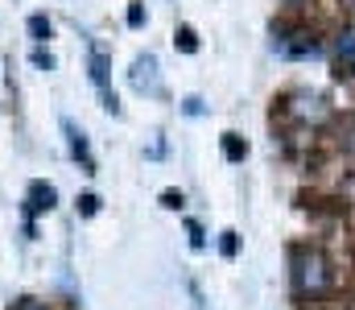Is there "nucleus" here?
<instances>
[{
	"label": "nucleus",
	"mask_w": 355,
	"mask_h": 310,
	"mask_svg": "<svg viewBox=\"0 0 355 310\" xmlns=\"http://www.w3.org/2000/svg\"><path fill=\"white\" fill-rule=\"evenodd\" d=\"M33 67H46V71H50V67H54V58H50L46 50H33Z\"/></svg>",
	"instance_id": "obj_16"
},
{
	"label": "nucleus",
	"mask_w": 355,
	"mask_h": 310,
	"mask_svg": "<svg viewBox=\"0 0 355 310\" xmlns=\"http://www.w3.org/2000/svg\"><path fill=\"white\" fill-rule=\"evenodd\" d=\"M335 286V269L322 248H297L293 252V290L302 298H322Z\"/></svg>",
	"instance_id": "obj_1"
},
{
	"label": "nucleus",
	"mask_w": 355,
	"mask_h": 310,
	"mask_svg": "<svg viewBox=\"0 0 355 310\" xmlns=\"http://www.w3.org/2000/svg\"><path fill=\"white\" fill-rule=\"evenodd\" d=\"M223 157H227V162H244V157H248V145H244L236 132H227V137H223Z\"/></svg>",
	"instance_id": "obj_8"
},
{
	"label": "nucleus",
	"mask_w": 355,
	"mask_h": 310,
	"mask_svg": "<svg viewBox=\"0 0 355 310\" xmlns=\"http://www.w3.org/2000/svg\"><path fill=\"white\" fill-rule=\"evenodd\" d=\"M79 211H83V215H95V211H99V199H95V195H83V199H79Z\"/></svg>",
	"instance_id": "obj_14"
},
{
	"label": "nucleus",
	"mask_w": 355,
	"mask_h": 310,
	"mask_svg": "<svg viewBox=\"0 0 355 310\" xmlns=\"http://www.w3.org/2000/svg\"><path fill=\"white\" fill-rule=\"evenodd\" d=\"M277 54H285V58H314L322 46L314 42V33H306V29H277Z\"/></svg>",
	"instance_id": "obj_2"
},
{
	"label": "nucleus",
	"mask_w": 355,
	"mask_h": 310,
	"mask_svg": "<svg viewBox=\"0 0 355 310\" xmlns=\"http://www.w3.org/2000/svg\"><path fill=\"white\" fill-rule=\"evenodd\" d=\"M91 79H95V87H99V96H103V107L116 116V112H120V100H116V92L107 87V58H103L99 50H91Z\"/></svg>",
	"instance_id": "obj_4"
},
{
	"label": "nucleus",
	"mask_w": 355,
	"mask_h": 310,
	"mask_svg": "<svg viewBox=\"0 0 355 310\" xmlns=\"http://www.w3.org/2000/svg\"><path fill=\"white\" fill-rule=\"evenodd\" d=\"M62 132H67V141H71V153H75V162H83V170H91V153H87V137H83V128L67 116L62 120Z\"/></svg>",
	"instance_id": "obj_6"
},
{
	"label": "nucleus",
	"mask_w": 355,
	"mask_h": 310,
	"mask_svg": "<svg viewBox=\"0 0 355 310\" xmlns=\"http://www.w3.org/2000/svg\"><path fill=\"white\" fill-rule=\"evenodd\" d=\"M174 42H178V50H182V54H194V50H198V37H194V29H190V25H178Z\"/></svg>",
	"instance_id": "obj_9"
},
{
	"label": "nucleus",
	"mask_w": 355,
	"mask_h": 310,
	"mask_svg": "<svg viewBox=\"0 0 355 310\" xmlns=\"http://www.w3.org/2000/svg\"><path fill=\"white\" fill-rule=\"evenodd\" d=\"M128 79H132V87H137L141 96H157V92H162V79H157V58H153V54L137 58V62H132V71H128Z\"/></svg>",
	"instance_id": "obj_3"
},
{
	"label": "nucleus",
	"mask_w": 355,
	"mask_h": 310,
	"mask_svg": "<svg viewBox=\"0 0 355 310\" xmlns=\"http://www.w3.org/2000/svg\"><path fill=\"white\" fill-rule=\"evenodd\" d=\"M162 203H166V207H174V211H178V207L186 203V199H182V191H166V195H162Z\"/></svg>",
	"instance_id": "obj_15"
},
{
	"label": "nucleus",
	"mask_w": 355,
	"mask_h": 310,
	"mask_svg": "<svg viewBox=\"0 0 355 310\" xmlns=\"http://www.w3.org/2000/svg\"><path fill=\"white\" fill-rule=\"evenodd\" d=\"M128 25H132V29L145 25V4H128Z\"/></svg>",
	"instance_id": "obj_11"
},
{
	"label": "nucleus",
	"mask_w": 355,
	"mask_h": 310,
	"mask_svg": "<svg viewBox=\"0 0 355 310\" xmlns=\"http://www.w3.org/2000/svg\"><path fill=\"white\" fill-rule=\"evenodd\" d=\"M12 310H46V307H42V302H33V298H21Z\"/></svg>",
	"instance_id": "obj_17"
},
{
	"label": "nucleus",
	"mask_w": 355,
	"mask_h": 310,
	"mask_svg": "<svg viewBox=\"0 0 355 310\" xmlns=\"http://www.w3.org/2000/svg\"><path fill=\"white\" fill-rule=\"evenodd\" d=\"M186 232H190V244H194V248H202V244H207V236H202V227H198L194 219L186 223Z\"/></svg>",
	"instance_id": "obj_12"
},
{
	"label": "nucleus",
	"mask_w": 355,
	"mask_h": 310,
	"mask_svg": "<svg viewBox=\"0 0 355 310\" xmlns=\"http://www.w3.org/2000/svg\"><path fill=\"white\" fill-rule=\"evenodd\" d=\"M335 62H339V75L355 79V33H343L335 42Z\"/></svg>",
	"instance_id": "obj_7"
},
{
	"label": "nucleus",
	"mask_w": 355,
	"mask_h": 310,
	"mask_svg": "<svg viewBox=\"0 0 355 310\" xmlns=\"http://www.w3.org/2000/svg\"><path fill=\"white\" fill-rule=\"evenodd\" d=\"M223 257H236V248H240V240H236V232H223Z\"/></svg>",
	"instance_id": "obj_13"
},
{
	"label": "nucleus",
	"mask_w": 355,
	"mask_h": 310,
	"mask_svg": "<svg viewBox=\"0 0 355 310\" xmlns=\"http://www.w3.org/2000/svg\"><path fill=\"white\" fill-rule=\"evenodd\" d=\"M29 33H33V42H46L50 37V21L46 17H29Z\"/></svg>",
	"instance_id": "obj_10"
},
{
	"label": "nucleus",
	"mask_w": 355,
	"mask_h": 310,
	"mask_svg": "<svg viewBox=\"0 0 355 310\" xmlns=\"http://www.w3.org/2000/svg\"><path fill=\"white\" fill-rule=\"evenodd\" d=\"M58 203V191L50 187V182H29V195H25V211L29 215H42V211H50V207Z\"/></svg>",
	"instance_id": "obj_5"
}]
</instances>
